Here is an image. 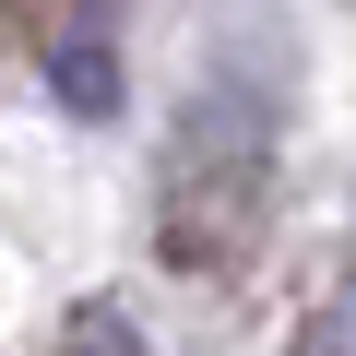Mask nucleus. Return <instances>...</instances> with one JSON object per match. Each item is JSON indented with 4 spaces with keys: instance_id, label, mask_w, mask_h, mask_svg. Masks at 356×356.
<instances>
[{
    "instance_id": "obj_1",
    "label": "nucleus",
    "mask_w": 356,
    "mask_h": 356,
    "mask_svg": "<svg viewBox=\"0 0 356 356\" xmlns=\"http://www.w3.org/2000/svg\"><path fill=\"white\" fill-rule=\"evenodd\" d=\"M273 131H285L273 72L214 60V72H202V95L178 107V143H166V202H154L166 261H191V273L250 261L261 202H273Z\"/></svg>"
},
{
    "instance_id": "obj_2",
    "label": "nucleus",
    "mask_w": 356,
    "mask_h": 356,
    "mask_svg": "<svg viewBox=\"0 0 356 356\" xmlns=\"http://www.w3.org/2000/svg\"><path fill=\"white\" fill-rule=\"evenodd\" d=\"M48 72H60V95H72L83 119H107V107H119V60H107V24H72Z\"/></svg>"
},
{
    "instance_id": "obj_3",
    "label": "nucleus",
    "mask_w": 356,
    "mask_h": 356,
    "mask_svg": "<svg viewBox=\"0 0 356 356\" xmlns=\"http://www.w3.org/2000/svg\"><path fill=\"white\" fill-rule=\"evenodd\" d=\"M60 356H143V332H131V321H119V309H83V321H72V344H60Z\"/></svg>"
},
{
    "instance_id": "obj_4",
    "label": "nucleus",
    "mask_w": 356,
    "mask_h": 356,
    "mask_svg": "<svg viewBox=\"0 0 356 356\" xmlns=\"http://www.w3.org/2000/svg\"><path fill=\"white\" fill-rule=\"evenodd\" d=\"M297 356H332V332H321V344H297Z\"/></svg>"
}]
</instances>
